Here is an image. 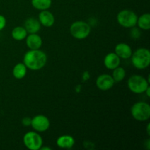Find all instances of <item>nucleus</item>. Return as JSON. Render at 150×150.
Returning <instances> with one entry per match:
<instances>
[{
  "label": "nucleus",
  "mask_w": 150,
  "mask_h": 150,
  "mask_svg": "<svg viewBox=\"0 0 150 150\" xmlns=\"http://www.w3.org/2000/svg\"><path fill=\"white\" fill-rule=\"evenodd\" d=\"M145 92H146V95H147L148 97L150 96V87H149V86H148L147 89H146V91H145Z\"/></svg>",
  "instance_id": "nucleus-23"
},
{
  "label": "nucleus",
  "mask_w": 150,
  "mask_h": 150,
  "mask_svg": "<svg viewBox=\"0 0 150 150\" xmlns=\"http://www.w3.org/2000/svg\"><path fill=\"white\" fill-rule=\"evenodd\" d=\"M23 143L25 146L30 150H38L42 145L41 136L35 132H28L23 136Z\"/></svg>",
  "instance_id": "nucleus-7"
},
{
  "label": "nucleus",
  "mask_w": 150,
  "mask_h": 150,
  "mask_svg": "<svg viewBox=\"0 0 150 150\" xmlns=\"http://www.w3.org/2000/svg\"><path fill=\"white\" fill-rule=\"evenodd\" d=\"M137 15L132 10H123L117 15V21L123 27H134L137 24Z\"/></svg>",
  "instance_id": "nucleus-5"
},
{
  "label": "nucleus",
  "mask_w": 150,
  "mask_h": 150,
  "mask_svg": "<svg viewBox=\"0 0 150 150\" xmlns=\"http://www.w3.org/2000/svg\"><path fill=\"white\" fill-rule=\"evenodd\" d=\"M52 4V0H32V4L35 9L40 10H48Z\"/></svg>",
  "instance_id": "nucleus-19"
},
{
  "label": "nucleus",
  "mask_w": 150,
  "mask_h": 150,
  "mask_svg": "<svg viewBox=\"0 0 150 150\" xmlns=\"http://www.w3.org/2000/svg\"><path fill=\"white\" fill-rule=\"evenodd\" d=\"M6 26V18L3 16L0 15V31L2 30Z\"/></svg>",
  "instance_id": "nucleus-21"
},
{
  "label": "nucleus",
  "mask_w": 150,
  "mask_h": 150,
  "mask_svg": "<svg viewBox=\"0 0 150 150\" xmlns=\"http://www.w3.org/2000/svg\"><path fill=\"white\" fill-rule=\"evenodd\" d=\"M57 144L59 147L62 149H70L75 144V140L73 136L68 135L61 136L57 139Z\"/></svg>",
  "instance_id": "nucleus-14"
},
{
  "label": "nucleus",
  "mask_w": 150,
  "mask_h": 150,
  "mask_svg": "<svg viewBox=\"0 0 150 150\" xmlns=\"http://www.w3.org/2000/svg\"><path fill=\"white\" fill-rule=\"evenodd\" d=\"M132 63L136 68L143 70L150 64V52L147 48H142L132 54Z\"/></svg>",
  "instance_id": "nucleus-2"
},
{
  "label": "nucleus",
  "mask_w": 150,
  "mask_h": 150,
  "mask_svg": "<svg viewBox=\"0 0 150 150\" xmlns=\"http://www.w3.org/2000/svg\"><path fill=\"white\" fill-rule=\"evenodd\" d=\"M125 70L124 68L121 67H117L114 69L113 71L112 78L114 79V82H120L125 79Z\"/></svg>",
  "instance_id": "nucleus-20"
},
{
  "label": "nucleus",
  "mask_w": 150,
  "mask_h": 150,
  "mask_svg": "<svg viewBox=\"0 0 150 150\" xmlns=\"http://www.w3.org/2000/svg\"><path fill=\"white\" fill-rule=\"evenodd\" d=\"M147 133L148 135H149V124H148L147 125Z\"/></svg>",
  "instance_id": "nucleus-25"
},
{
  "label": "nucleus",
  "mask_w": 150,
  "mask_h": 150,
  "mask_svg": "<svg viewBox=\"0 0 150 150\" xmlns=\"http://www.w3.org/2000/svg\"><path fill=\"white\" fill-rule=\"evenodd\" d=\"M31 122H32V119L29 118V117H24L22 120V124L24 126L31 125Z\"/></svg>",
  "instance_id": "nucleus-22"
},
{
  "label": "nucleus",
  "mask_w": 150,
  "mask_h": 150,
  "mask_svg": "<svg viewBox=\"0 0 150 150\" xmlns=\"http://www.w3.org/2000/svg\"><path fill=\"white\" fill-rule=\"evenodd\" d=\"M120 64V58L115 53H110L105 57L104 64L105 67L109 70H114L119 67Z\"/></svg>",
  "instance_id": "nucleus-12"
},
{
  "label": "nucleus",
  "mask_w": 150,
  "mask_h": 150,
  "mask_svg": "<svg viewBox=\"0 0 150 150\" xmlns=\"http://www.w3.org/2000/svg\"><path fill=\"white\" fill-rule=\"evenodd\" d=\"M31 126L36 131L44 132L49 128L50 121L43 115L35 116L33 119H32Z\"/></svg>",
  "instance_id": "nucleus-8"
},
{
  "label": "nucleus",
  "mask_w": 150,
  "mask_h": 150,
  "mask_svg": "<svg viewBox=\"0 0 150 150\" xmlns=\"http://www.w3.org/2000/svg\"><path fill=\"white\" fill-rule=\"evenodd\" d=\"M137 24L140 29L144 30H149L150 29V15L149 13H145L138 18Z\"/></svg>",
  "instance_id": "nucleus-17"
},
{
  "label": "nucleus",
  "mask_w": 150,
  "mask_h": 150,
  "mask_svg": "<svg viewBox=\"0 0 150 150\" xmlns=\"http://www.w3.org/2000/svg\"><path fill=\"white\" fill-rule=\"evenodd\" d=\"M26 45L30 50L39 49L42 45V39L40 36L37 35L36 33L30 34L29 35L26 36Z\"/></svg>",
  "instance_id": "nucleus-11"
},
{
  "label": "nucleus",
  "mask_w": 150,
  "mask_h": 150,
  "mask_svg": "<svg viewBox=\"0 0 150 150\" xmlns=\"http://www.w3.org/2000/svg\"><path fill=\"white\" fill-rule=\"evenodd\" d=\"M40 149H48V150H51V148H48V147H43V148H40Z\"/></svg>",
  "instance_id": "nucleus-24"
},
{
  "label": "nucleus",
  "mask_w": 150,
  "mask_h": 150,
  "mask_svg": "<svg viewBox=\"0 0 150 150\" xmlns=\"http://www.w3.org/2000/svg\"><path fill=\"white\" fill-rule=\"evenodd\" d=\"M114 81L112 76L108 74H103L98 76L96 80V85L98 89L103 91H106L113 87Z\"/></svg>",
  "instance_id": "nucleus-9"
},
{
  "label": "nucleus",
  "mask_w": 150,
  "mask_h": 150,
  "mask_svg": "<svg viewBox=\"0 0 150 150\" xmlns=\"http://www.w3.org/2000/svg\"><path fill=\"white\" fill-rule=\"evenodd\" d=\"M131 114L138 121H146L150 117V106L145 102L136 103L131 108Z\"/></svg>",
  "instance_id": "nucleus-3"
},
{
  "label": "nucleus",
  "mask_w": 150,
  "mask_h": 150,
  "mask_svg": "<svg viewBox=\"0 0 150 150\" xmlns=\"http://www.w3.org/2000/svg\"><path fill=\"white\" fill-rule=\"evenodd\" d=\"M127 85L131 92L136 94H142L145 92L146 89L149 86V82L146 79L141 76L133 75L127 81Z\"/></svg>",
  "instance_id": "nucleus-4"
},
{
  "label": "nucleus",
  "mask_w": 150,
  "mask_h": 150,
  "mask_svg": "<svg viewBox=\"0 0 150 150\" xmlns=\"http://www.w3.org/2000/svg\"><path fill=\"white\" fill-rule=\"evenodd\" d=\"M115 54L121 59H129L131 57L133 51L127 44L121 42L116 45Z\"/></svg>",
  "instance_id": "nucleus-10"
},
{
  "label": "nucleus",
  "mask_w": 150,
  "mask_h": 150,
  "mask_svg": "<svg viewBox=\"0 0 150 150\" xmlns=\"http://www.w3.org/2000/svg\"><path fill=\"white\" fill-rule=\"evenodd\" d=\"M54 16L51 12L48 10H41L40 13L39 14V21L42 25L45 27H51L54 23Z\"/></svg>",
  "instance_id": "nucleus-13"
},
{
  "label": "nucleus",
  "mask_w": 150,
  "mask_h": 150,
  "mask_svg": "<svg viewBox=\"0 0 150 150\" xmlns=\"http://www.w3.org/2000/svg\"><path fill=\"white\" fill-rule=\"evenodd\" d=\"M26 70H27V69H26V65L23 63H18L13 68V76L17 79H23L26 76Z\"/></svg>",
  "instance_id": "nucleus-16"
},
{
  "label": "nucleus",
  "mask_w": 150,
  "mask_h": 150,
  "mask_svg": "<svg viewBox=\"0 0 150 150\" xmlns=\"http://www.w3.org/2000/svg\"><path fill=\"white\" fill-rule=\"evenodd\" d=\"M27 36V32L24 27L17 26L12 31V37L16 40H23Z\"/></svg>",
  "instance_id": "nucleus-18"
},
{
  "label": "nucleus",
  "mask_w": 150,
  "mask_h": 150,
  "mask_svg": "<svg viewBox=\"0 0 150 150\" xmlns=\"http://www.w3.org/2000/svg\"><path fill=\"white\" fill-rule=\"evenodd\" d=\"M90 32V26L84 21H76L70 26L72 36L78 40H83L87 38Z\"/></svg>",
  "instance_id": "nucleus-6"
},
{
  "label": "nucleus",
  "mask_w": 150,
  "mask_h": 150,
  "mask_svg": "<svg viewBox=\"0 0 150 150\" xmlns=\"http://www.w3.org/2000/svg\"><path fill=\"white\" fill-rule=\"evenodd\" d=\"M24 28L28 33H37L40 29V23L35 18H29L25 21Z\"/></svg>",
  "instance_id": "nucleus-15"
},
{
  "label": "nucleus",
  "mask_w": 150,
  "mask_h": 150,
  "mask_svg": "<svg viewBox=\"0 0 150 150\" xmlns=\"http://www.w3.org/2000/svg\"><path fill=\"white\" fill-rule=\"evenodd\" d=\"M46 62V54L39 49L27 51L23 57V64L26 68L32 70H40L45 65Z\"/></svg>",
  "instance_id": "nucleus-1"
}]
</instances>
